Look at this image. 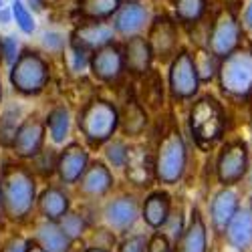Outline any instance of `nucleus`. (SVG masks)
I'll list each match as a JSON object with an SVG mask.
<instances>
[{
  "label": "nucleus",
  "mask_w": 252,
  "mask_h": 252,
  "mask_svg": "<svg viewBox=\"0 0 252 252\" xmlns=\"http://www.w3.org/2000/svg\"><path fill=\"white\" fill-rule=\"evenodd\" d=\"M121 0H79V12L91 20L107 18L119 10Z\"/></svg>",
  "instance_id": "nucleus-27"
},
{
  "label": "nucleus",
  "mask_w": 252,
  "mask_h": 252,
  "mask_svg": "<svg viewBox=\"0 0 252 252\" xmlns=\"http://www.w3.org/2000/svg\"><path fill=\"white\" fill-rule=\"evenodd\" d=\"M27 250H29V242H25L23 238H12L4 248V252H27Z\"/></svg>",
  "instance_id": "nucleus-40"
},
{
  "label": "nucleus",
  "mask_w": 252,
  "mask_h": 252,
  "mask_svg": "<svg viewBox=\"0 0 252 252\" xmlns=\"http://www.w3.org/2000/svg\"><path fill=\"white\" fill-rule=\"evenodd\" d=\"M244 25L252 31V2L248 4V8H246V12H244Z\"/></svg>",
  "instance_id": "nucleus-41"
},
{
  "label": "nucleus",
  "mask_w": 252,
  "mask_h": 252,
  "mask_svg": "<svg viewBox=\"0 0 252 252\" xmlns=\"http://www.w3.org/2000/svg\"><path fill=\"white\" fill-rule=\"evenodd\" d=\"M143 220L152 228H161L170 220V196L165 192L152 194L143 204Z\"/></svg>",
  "instance_id": "nucleus-24"
},
{
  "label": "nucleus",
  "mask_w": 252,
  "mask_h": 252,
  "mask_svg": "<svg viewBox=\"0 0 252 252\" xmlns=\"http://www.w3.org/2000/svg\"><path fill=\"white\" fill-rule=\"evenodd\" d=\"M89 65L99 81H115L125 67V61H123V53L117 47L107 45L95 51Z\"/></svg>",
  "instance_id": "nucleus-11"
},
{
  "label": "nucleus",
  "mask_w": 252,
  "mask_h": 252,
  "mask_svg": "<svg viewBox=\"0 0 252 252\" xmlns=\"http://www.w3.org/2000/svg\"><path fill=\"white\" fill-rule=\"evenodd\" d=\"M150 20V12L145 6H141L139 2H127L123 8L117 10V16L113 20V29L119 34L125 36H135L139 31L145 29Z\"/></svg>",
  "instance_id": "nucleus-15"
},
{
  "label": "nucleus",
  "mask_w": 252,
  "mask_h": 252,
  "mask_svg": "<svg viewBox=\"0 0 252 252\" xmlns=\"http://www.w3.org/2000/svg\"><path fill=\"white\" fill-rule=\"evenodd\" d=\"M38 208L47 220L59 222L69 210V198L65 192H61L59 188H49V190H45V194L40 196Z\"/></svg>",
  "instance_id": "nucleus-25"
},
{
  "label": "nucleus",
  "mask_w": 252,
  "mask_h": 252,
  "mask_svg": "<svg viewBox=\"0 0 252 252\" xmlns=\"http://www.w3.org/2000/svg\"><path fill=\"white\" fill-rule=\"evenodd\" d=\"M36 244L45 252H67L71 240L65 236L57 222L47 220L36 228Z\"/></svg>",
  "instance_id": "nucleus-23"
},
{
  "label": "nucleus",
  "mask_w": 252,
  "mask_h": 252,
  "mask_svg": "<svg viewBox=\"0 0 252 252\" xmlns=\"http://www.w3.org/2000/svg\"><path fill=\"white\" fill-rule=\"evenodd\" d=\"M27 252H45V250L40 248L38 244H31V242H29V250H27Z\"/></svg>",
  "instance_id": "nucleus-42"
},
{
  "label": "nucleus",
  "mask_w": 252,
  "mask_h": 252,
  "mask_svg": "<svg viewBox=\"0 0 252 252\" xmlns=\"http://www.w3.org/2000/svg\"><path fill=\"white\" fill-rule=\"evenodd\" d=\"M61 230L65 232V236L69 240H77L83 236V232H85V218H83L81 214H65L61 218Z\"/></svg>",
  "instance_id": "nucleus-32"
},
{
  "label": "nucleus",
  "mask_w": 252,
  "mask_h": 252,
  "mask_svg": "<svg viewBox=\"0 0 252 252\" xmlns=\"http://www.w3.org/2000/svg\"><path fill=\"white\" fill-rule=\"evenodd\" d=\"M43 135H45V129L38 121L29 119L27 123H23L18 127L14 141H12V148H14L16 156L36 158L40 154V150H43Z\"/></svg>",
  "instance_id": "nucleus-14"
},
{
  "label": "nucleus",
  "mask_w": 252,
  "mask_h": 252,
  "mask_svg": "<svg viewBox=\"0 0 252 252\" xmlns=\"http://www.w3.org/2000/svg\"><path fill=\"white\" fill-rule=\"evenodd\" d=\"M152 59H154V53H152V47L145 38L135 34L127 40L123 61H125V67H127L131 73H137V75L148 73L150 65H152Z\"/></svg>",
  "instance_id": "nucleus-18"
},
{
  "label": "nucleus",
  "mask_w": 252,
  "mask_h": 252,
  "mask_svg": "<svg viewBox=\"0 0 252 252\" xmlns=\"http://www.w3.org/2000/svg\"><path fill=\"white\" fill-rule=\"evenodd\" d=\"M145 123H148V115H145L143 107L139 103L131 101L127 103V107H125V115H123V129L131 133V135H137L143 131Z\"/></svg>",
  "instance_id": "nucleus-29"
},
{
  "label": "nucleus",
  "mask_w": 252,
  "mask_h": 252,
  "mask_svg": "<svg viewBox=\"0 0 252 252\" xmlns=\"http://www.w3.org/2000/svg\"><path fill=\"white\" fill-rule=\"evenodd\" d=\"M0 18H2V23H8V20H10V12L8 10H2V12H0Z\"/></svg>",
  "instance_id": "nucleus-43"
},
{
  "label": "nucleus",
  "mask_w": 252,
  "mask_h": 252,
  "mask_svg": "<svg viewBox=\"0 0 252 252\" xmlns=\"http://www.w3.org/2000/svg\"><path fill=\"white\" fill-rule=\"evenodd\" d=\"M186 145L178 131H170L159 143L156 156V178L163 184H176L186 170Z\"/></svg>",
  "instance_id": "nucleus-6"
},
{
  "label": "nucleus",
  "mask_w": 252,
  "mask_h": 252,
  "mask_svg": "<svg viewBox=\"0 0 252 252\" xmlns=\"http://www.w3.org/2000/svg\"><path fill=\"white\" fill-rule=\"evenodd\" d=\"M43 43L49 51H61L63 47H65V36L59 34V32H45Z\"/></svg>",
  "instance_id": "nucleus-38"
},
{
  "label": "nucleus",
  "mask_w": 252,
  "mask_h": 252,
  "mask_svg": "<svg viewBox=\"0 0 252 252\" xmlns=\"http://www.w3.org/2000/svg\"><path fill=\"white\" fill-rule=\"evenodd\" d=\"M238 43H240V25H238V20L234 18L232 12L224 10L214 20L212 32H210L208 49L212 51L218 59H224L226 55H230L232 51L238 49Z\"/></svg>",
  "instance_id": "nucleus-7"
},
{
  "label": "nucleus",
  "mask_w": 252,
  "mask_h": 252,
  "mask_svg": "<svg viewBox=\"0 0 252 252\" xmlns=\"http://www.w3.org/2000/svg\"><path fill=\"white\" fill-rule=\"evenodd\" d=\"M0 8H2V0H0Z\"/></svg>",
  "instance_id": "nucleus-47"
},
{
  "label": "nucleus",
  "mask_w": 252,
  "mask_h": 252,
  "mask_svg": "<svg viewBox=\"0 0 252 252\" xmlns=\"http://www.w3.org/2000/svg\"><path fill=\"white\" fill-rule=\"evenodd\" d=\"M127 2H137V0H127Z\"/></svg>",
  "instance_id": "nucleus-46"
},
{
  "label": "nucleus",
  "mask_w": 252,
  "mask_h": 252,
  "mask_svg": "<svg viewBox=\"0 0 252 252\" xmlns=\"http://www.w3.org/2000/svg\"><path fill=\"white\" fill-rule=\"evenodd\" d=\"M125 167H127V178L135 186H150L152 178L156 176V159H152L148 150L143 148H129Z\"/></svg>",
  "instance_id": "nucleus-17"
},
{
  "label": "nucleus",
  "mask_w": 252,
  "mask_h": 252,
  "mask_svg": "<svg viewBox=\"0 0 252 252\" xmlns=\"http://www.w3.org/2000/svg\"><path fill=\"white\" fill-rule=\"evenodd\" d=\"M79 125H81L83 135L87 137V141L97 145V143L107 141L115 133L117 125H119V115L111 103L97 99V101L89 103L85 111L81 113Z\"/></svg>",
  "instance_id": "nucleus-4"
},
{
  "label": "nucleus",
  "mask_w": 252,
  "mask_h": 252,
  "mask_svg": "<svg viewBox=\"0 0 252 252\" xmlns=\"http://www.w3.org/2000/svg\"><path fill=\"white\" fill-rule=\"evenodd\" d=\"M194 65H196V71H198V77H200V83L202 81H210V79H214V75H218V67H220V63H218V57L212 53V51H198L194 57Z\"/></svg>",
  "instance_id": "nucleus-28"
},
{
  "label": "nucleus",
  "mask_w": 252,
  "mask_h": 252,
  "mask_svg": "<svg viewBox=\"0 0 252 252\" xmlns=\"http://www.w3.org/2000/svg\"><path fill=\"white\" fill-rule=\"evenodd\" d=\"M206 10V0H176V18L180 23H196Z\"/></svg>",
  "instance_id": "nucleus-30"
},
{
  "label": "nucleus",
  "mask_w": 252,
  "mask_h": 252,
  "mask_svg": "<svg viewBox=\"0 0 252 252\" xmlns=\"http://www.w3.org/2000/svg\"><path fill=\"white\" fill-rule=\"evenodd\" d=\"M12 16H14V20H16V25H18V29L23 31L25 34H32L34 32V18H32V14L29 12V8L20 2V0H14V4H12Z\"/></svg>",
  "instance_id": "nucleus-33"
},
{
  "label": "nucleus",
  "mask_w": 252,
  "mask_h": 252,
  "mask_svg": "<svg viewBox=\"0 0 252 252\" xmlns=\"http://www.w3.org/2000/svg\"><path fill=\"white\" fill-rule=\"evenodd\" d=\"M0 97H2V89H0Z\"/></svg>",
  "instance_id": "nucleus-48"
},
{
  "label": "nucleus",
  "mask_w": 252,
  "mask_h": 252,
  "mask_svg": "<svg viewBox=\"0 0 252 252\" xmlns=\"http://www.w3.org/2000/svg\"><path fill=\"white\" fill-rule=\"evenodd\" d=\"M208 248V234H206V224L200 216L198 210H194L192 220L188 228L182 232L178 242V252H206Z\"/></svg>",
  "instance_id": "nucleus-22"
},
{
  "label": "nucleus",
  "mask_w": 252,
  "mask_h": 252,
  "mask_svg": "<svg viewBox=\"0 0 252 252\" xmlns=\"http://www.w3.org/2000/svg\"><path fill=\"white\" fill-rule=\"evenodd\" d=\"M127 152H129V148L123 141H113V143L107 145V152H105V156H107V159H109V163L113 167H123L125 159H127Z\"/></svg>",
  "instance_id": "nucleus-34"
},
{
  "label": "nucleus",
  "mask_w": 252,
  "mask_h": 252,
  "mask_svg": "<svg viewBox=\"0 0 252 252\" xmlns=\"http://www.w3.org/2000/svg\"><path fill=\"white\" fill-rule=\"evenodd\" d=\"M238 194L234 190H222L214 196L212 206H210V218H212V224L218 232H224L228 222L238 212Z\"/></svg>",
  "instance_id": "nucleus-19"
},
{
  "label": "nucleus",
  "mask_w": 252,
  "mask_h": 252,
  "mask_svg": "<svg viewBox=\"0 0 252 252\" xmlns=\"http://www.w3.org/2000/svg\"><path fill=\"white\" fill-rule=\"evenodd\" d=\"M220 87L234 97H248L252 93V51L236 49L226 55L218 67Z\"/></svg>",
  "instance_id": "nucleus-3"
},
{
  "label": "nucleus",
  "mask_w": 252,
  "mask_h": 252,
  "mask_svg": "<svg viewBox=\"0 0 252 252\" xmlns=\"http://www.w3.org/2000/svg\"><path fill=\"white\" fill-rule=\"evenodd\" d=\"M226 238L238 250H246L252 246V210H240L232 216L226 226Z\"/></svg>",
  "instance_id": "nucleus-20"
},
{
  "label": "nucleus",
  "mask_w": 252,
  "mask_h": 252,
  "mask_svg": "<svg viewBox=\"0 0 252 252\" xmlns=\"http://www.w3.org/2000/svg\"><path fill=\"white\" fill-rule=\"evenodd\" d=\"M89 167V156L87 152L81 148V145H69L65 148V152L61 154V158L57 159V170L59 176L65 184H77L85 170Z\"/></svg>",
  "instance_id": "nucleus-12"
},
{
  "label": "nucleus",
  "mask_w": 252,
  "mask_h": 252,
  "mask_svg": "<svg viewBox=\"0 0 252 252\" xmlns=\"http://www.w3.org/2000/svg\"><path fill=\"white\" fill-rule=\"evenodd\" d=\"M10 81L18 93L34 95L45 89L47 81H49V67L36 53L25 51L12 63Z\"/></svg>",
  "instance_id": "nucleus-5"
},
{
  "label": "nucleus",
  "mask_w": 252,
  "mask_h": 252,
  "mask_svg": "<svg viewBox=\"0 0 252 252\" xmlns=\"http://www.w3.org/2000/svg\"><path fill=\"white\" fill-rule=\"evenodd\" d=\"M119 252H150L148 250V240H145V236H131L129 240H125L121 244Z\"/></svg>",
  "instance_id": "nucleus-37"
},
{
  "label": "nucleus",
  "mask_w": 252,
  "mask_h": 252,
  "mask_svg": "<svg viewBox=\"0 0 252 252\" xmlns=\"http://www.w3.org/2000/svg\"><path fill=\"white\" fill-rule=\"evenodd\" d=\"M79 182H81V192L91 198H99L103 194H107L113 186L111 172L103 163H93L91 167H87Z\"/></svg>",
  "instance_id": "nucleus-21"
},
{
  "label": "nucleus",
  "mask_w": 252,
  "mask_h": 252,
  "mask_svg": "<svg viewBox=\"0 0 252 252\" xmlns=\"http://www.w3.org/2000/svg\"><path fill=\"white\" fill-rule=\"evenodd\" d=\"M47 127L49 135L55 143H63L69 137L71 131V115L65 107H55L47 117Z\"/></svg>",
  "instance_id": "nucleus-26"
},
{
  "label": "nucleus",
  "mask_w": 252,
  "mask_h": 252,
  "mask_svg": "<svg viewBox=\"0 0 252 252\" xmlns=\"http://www.w3.org/2000/svg\"><path fill=\"white\" fill-rule=\"evenodd\" d=\"M111 40H113V29L99 23V20H91L87 25H81L73 34V45L83 47L87 51H97L101 47H107Z\"/></svg>",
  "instance_id": "nucleus-16"
},
{
  "label": "nucleus",
  "mask_w": 252,
  "mask_h": 252,
  "mask_svg": "<svg viewBox=\"0 0 252 252\" xmlns=\"http://www.w3.org/2000/svg\"><path fill=\"white\" fill-rule=\"evenodd\" d=\"M85 252H109V250H105V248H101V246H97V248H87Z\"/></svg>",
  "instance_id": "nucleus-44"
},
{
  "label": "nucleus",
  "mask_w": 252,
  "mask_h": 252,
  "mask_svg": "<svg viewBox=\"0 0 252 252\" xmlns=\"http://www.w3.org/2000/svg\"><path fill=\"white\" fill-rule=\"evenodd\" d=\"M190 129L200 145H212L224 135L226 117L214 97H200L190 111Z\"/></svg>",
  "instance_id": "nucleus-2"
},
{
  "label": "nucleus",
  "mask_w": 252,
  "mask_h": 252,
  "mask_svg": "<svg viewBox=\"0 0 252 252\" xmlns=\"http://www.w3.org/2000/svg\"><path fill=\"white\" fill-rule=\"evenodd\" d=\"M89 51L83 49V47H77L73 45V51H71V65H73V71H83L87 65H89Z\"/></svg>",
  "instance_id": "nucleus-35"
},
{
  "label": "nucleus",
  "mask_w": 252,
  "mask_h": 252,
  "mask_svg": "<svg viewBox=\"0 0 252 252\" xmlns=\"http://www.w3.org/2000/svg\"><path fill=\"white\" fill-rule=\"evenodd\" d=\"M18 117H20L18 109H6L0 115V143L2 145H12L18 133V127H20Z\"/></svg>",
  "instance_id": "nucleus-31"
},
{
  "label": "nucleus",
  "mask_w": 252,
  "mask_h": 252,
  "mask_svg": "<svg viewBox=\"0 0 252 252\" xmlns=\"http://www.w3.org/2000/svg\"><path fill=\"white\" fill-rule=\"evenodd\" d=\"M2 204L12 220H23L34 206V180L25 167H10L2 176Z\"/></svg>",
  "instance_id": "nucleus-1"
},
{
  "label": "nucleus",
  "mask_w": 252,
  "mask_h": 252,
  "mask_svg": "<svg viewBox=\"0 0 252 252\" xmlns=\"http://www.w3.org/2000/svg\"><path fill=\"white\" fill-rule=\"evenodd\" d=\"M200 87V77L190 53H180L170 69V89L178 99H190Z\"/></svg>",
  "instance_id": "nucleus-9"
},
{
  "label": "nucleus",
  "mask_w": 252,
  "mask_h": 252,
  "mask_svg": "<svg viewBox=\"0 0 252 252\" xmlns=\"http://www.w3.org/2000/svg\"><path fill=\"white\" fill-rule=\"evenodd\" d=\"M248 170V150L244 141H232L222 150L218 158L216 174L224 186H232L246 176Z\"/></svg>",
  "instance_id": "nucleus-8"
},
{
  "label": "nucleus",
  "mask_w": 252,
  "mask_h": 252,
  "mask_svg": "<svg viewBox=\"0 0 252 252\" xmlns=\"http://www.w3.org/2000/svg\"><path fill=\"white\" fill-rule=\"evenodd\" d=\"M148 43L152 47V53L161 57V59H167L170 55H174L176 49H178V31H176V25L167 16L158 18L154 23V27H152Z\"/></svg>",
  "instance_id": "nucleus-13"
},
{
  "label": "nucleus",
  "mask_w": 252,
  "mask_h": 252,
  "mask_svg": "<svg viewBox=\"0 0 252 252\" xmlns=\"http://www.w3.org/2000/svg\"><path fill=\"white\" fill-rule=\"evenodd\" d=\"M0 51H2L6 63H14L18 59V40L14 36H4L0 43Z\"/></svg>",
  "instance_id": "nucleus-36"
},
{
  "label": "nucleus",
  "mask_w": 252,
  "mask_h": 252,
  "mask_svg": "<svg viewBox=\"0 0 252 252\" xmlns=\"http://www.w3.org/2000/svg\"><path fill=\"white\" fill-rule=\"evenodd\" d=\"M148 250L150 252H170V242L163 234H156L150 242H148Z\"/></svg>",
  "instance_id": "nucleus-39"
},
{
  "label": "nucleus",
  "mask_w": 252,
  "mask_h": 252,
  "mask_svg": "<svg viewBox=\"0 0 252 252\" xmlns=\"http://www.w3.org/2000/svg\"><path fill=\"white\" fill-rule=\"evenodd\" d=\"M103 216H105V222L109 224V228L117 230V232H125V230H129L135 224L139 216V208L131 196H121L105 206Z\"/></svg>",
  "instance_id": "nucleus-10"
},
{
  "label": "nucleus",
  "mask_w": 252,
  "mask_h": 252,
  "mask_svg": "<svg viewBox=\"0 0 252 252\" xmlns=\"http://www.w3.org/2000/svg\"><path fill=\"white\" fill-rule=\"evenodd\" d=\"M0 210H4V204H2V184H0Z\"/></svg>",
  "instance_id": "nucleus-45"
}]
</instances>
